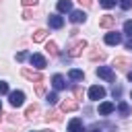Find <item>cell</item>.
I'll list each match as a JSON object with an SVG mask.
<instances>
[{"mask_svg":"<svg viewBox=\"0 0 132 132\" xmlns=\"http://www.w3.org/2000/svg\"><path fill=\"white\" fill-rule=\"evenodd\" d=\"M87 45H89V43H87L85 39H80V41L72 43V45H70V50H68V56H70V58H76V56H80V54H82V50H87Z\"/></svg>","mask_w":132,"mask_h":132,"instance_id":"6da1fadb","label":"cell"},{"mask_svg":"<svg viewBox=\"0 0 132 132\" xmlns=\"http://www.w3.org/2000/svg\"><path fill=\"white\" fill-rule=\"evenodd\" d=\"M8 99H10V105L12 107H21L25 103V93L23 91H10L8 93Z\"/></svg>","mask_w":132,"mask_h":132,"instance_id":"7a4b0ae2","label":"cell"},{"mask_svg":"<svg viewBox=\"0 0 132 132\" xmlns=\"http://www.w3.org/2000/svg\"><path fill=\"white\" fill-rule=\"evenodd\" d=\"M21 74H23L27 80H31V82H41V80H43V74L37 72V70H31V68H23Z\"/></svg>","mask_w":132,"mask_h":132,"instance_id":"3957f363","label":"cell"},{"mask_svg":"<svg viewBox=\"0 0 132 132\" xmlns=\"http://www.w3.org/2000/svg\"><path fill=\"white\" fill-rule=\"evenodd\" d=\"M103 97H105V89H103L101 85H93V87L89 89V99L99 101V99H103Z\"/></svg>","mask_w":132,"mask_h":132,"instance_id":"277c9868","label":"cell"},{"mask_svg":"<svg viewBox=\"0 0 132 132\" xmlns=\"http://www.w3.org/2000/svg\"><path fill=\"white\" fill-rule=\"evenodd\" d=\"M97 76H99V78H105V80H109V82L116 78L113 68H109V66H99V68H97Z\"/></svg>","mask_w":132,"mask_h":132,"instance_id":"5b68a950","label":"cell"},{"mask_svg":"<svg viewBox=\"0 0 132 132\" xmlns=\"http://www.w3.org/2000/svg\"><path fill=\"white\" fill-rule=\"evenodd\" d=\"M113 66H116L118 70H124V72H128V68L132 66V60H130V58H122V56H118V58L113 60Z\"/></svg>","mask_w":132,"mask_h":132,"instance_id":"8992f818","label":"cell"},{"mask_svg":"<svg viewBox=\"0 0 132 132\" xmlns=\"http://www.w3.org/2000/svg\"><path fill=\"white\" fill-rule=\"evenodd\" d=\"M68 132H87V128L82 126V120L80 118H72L68 122Z\"/></svg>","mask_w":132,"mask_h":132,"instance_id":"52a82bcc","label":"cell"},{"mask_svg":"<svg viewBox=\"0 0 132 132\" xmlns=\"http://www.w3.org/2000/svg\"><path fill=\"white\" fill-rule=\"evenodd\" d=\"M120 41H122V33H118V31L105 33V43H107V45H118Z\"/></svg>","mask_w":132,"mask_h":132,"instance_id":"ba28073f","label":"cell"},{"mask_svg":"<svg viewBox=\"0 0 132 132\" xmlns=\"http://www.w3.org/2000/svg\"><path fill=\"white\" fill-rule=\"evenodd\" d=\"M29 60H31V66H35V68H39V70L47 66V60H45V58H43L41 54H33V56H31Z\"/></svg>","mask_w":132,"mask_h":132,"instance_id":"9c48e42d","label":"cell"},{"mask_svg":"<svg viewBox=\"0 0 132 132\" xmlns=\"http://www.w3.org/2000/svg\"><path fill=\"white\" fill-rule=\"evenodd\" d=\"M47 25H50L52 29H62L64 19H62L60 14H50V16H47Z\"/></svg>","mask_w":132,"mask_h":132,"instance_id":"30bf717a","label":"cell"},{"mask_svg":"<svg viewBox=\"0 0 132 132\" xmlns=\"http://www.w3.org/2000/svg\"><path fill=\"white\" fill-rule=\"evenodd\" d=\"M99 27H103V29H111V27H116V16H111V14H103V16L99 19Z\"/></svg>","mask_w":132,"mask_h":132,"instance_id":"8fae6325","label":"cell"},{"mask_svg":"<svg viewBox=\"0 0 132 132\" xmlns=\"http://www.w3.org/2000/svg\"><path fill=\"white\" fill-rule=\"evenodd\" d=\"M60 109H62V111H76V109H78V101H74V99H66V101L60 103Z\"/></svg>","mask_w":132,"mask_h":132,"instance_id":"7c38bea8","label":"cell"},{"mask_svg":"<svg viewBox=\"0 0 132 132\" xmlns=\"http://www.w3.org/2000/svg\"><path fill=\"white\" fill-rule=\"evenodd\" d=\"M52 85H54V89H56V91L66 89V80H64V76H62V74H54V76H52Z\"/></svg>","mask_w":132,"mask_h":132,"instance_id":"4fadbf2b","label":"cell"},{"mask_svg":"<svg viewBox=\"0 0 132 132\" xmlns=\"http://www.w3.org/2000/svg\"><path fill=\"white\" fill-rule=\"evenodd\" d=\"M70 21H72L74 25H78V23H85V21H87V14H85L82 10H72V12H70Z\"/></svg>","mask_w":132,"mask_h":132,"instance_id":"5bb4252c","label":"cell"},{"mask_svg":"<svg viewBox=\"0 0 132 132\" xmlns=\"http://www.w3.org/2000/svg\"><path fill=\"white\" fill-rule=\"evenodd\" d=\"M113 109H116V105H113L111 101H103V103L99 105V116H109Z\"/></svg>","mask_w":132,"mask_h":132,"instance_id":"9a60e30c","label":"cell"},{"mask_svg":"<svg viewBox=\"0 0 132 132\" xmlns=\"http://www.w3.org/2000/svg\"><path fill=\"white\" fill-rule=\"evenodd\" d=\"M58 12H72V2L70 0H58Z\"/></svg>","mask_w":132,"mask_h":132,"instance_id":"2e32d148","label":"cell"},{"mask_svg":"<svg viewBox=\"0 0 132 132\" xmlns=\"http://www.w3.org/2000/svg\"><path fill=\"white\" fill-rule=\"evenodd\" d=\"M89 58L93 60V62H101V60H105V52H99V47H93L91 52H89Z\"/></svg>","mask_w":132,"mask_h":132,"instance_id":"e0dca14e","label":"cell"},{"mask_svg":"<svg viewBox=\"0 0 132 132\" xmlns=\"http://www.w3.org/2000/svg\"><path fill=\"white\" fill-rule=\"evenodd\" d=\"M37 113H39V105H37V103H33V105H29V107H27L25 118H27V120H33V118H37Z\"/></svg>","mask_w":132,"mask_h":132,"instance_id":"ac0fdd59","label":"cell"},{"mask_svg":"<svg viewBox=\"0 0 132 132\" xmlns=\"http://www.w3.org/2000/svg\"><path fill=\"white\" fill-rule=\"evenodd\" d=\"M45 37H47V29H37V31L33 33V41H35V43H41Z\"/></svg>","mask_w":132,"mask_h":132,"instance_id":"d6986e66","label":"cell"},{"mask_svg":"<svg viewBox=\"0 0 132 132\" xmlns=\"http://www.w3.org/2000/svg\"><path fill=\"white\" fill-rule=\"evenodd\" d=\"M118 113H120L122 118L130 116V105H128L126 101H120V103H118Z\"/></svg>","mask_w":132,"mask_h":132,"instance_id":"ffe728a7","label":"cell"},{"mask_svg":"<svg viewBox=\"0 0 132 132\" xmlns=\"http://www.w3.org/2000/svg\"><path fill=\"white\" fill-rule=\"evenodd\" d=\"M68 78H72V80H82V78H85V72L78 70V68H72V70L68 72Z\"/></svg>","mask_w":132,"mask_h":132,"instance_id":"44dd1931","label":"cell"},{"mask_svg":"<svg viewBox=\"0 0 132 132\" xmlns=\"http://www.w3.org/2000/svg\"><path fill=\"white\" fill-rule=\"evenodd\" d=\"M45 50H47L50 56H58V45H56L54 41H47V43H45Z\"/></svg>","mask_w":132,"mask_h":132,"instance_id":"7402d4cb","label":"cell"},{"mask_svg":"<svg viewBox=\"0 0 132 132\" xmlns=\"http://www.w3.org/2000/svg\"><path fill=\"white\" fill-rule=\"evenodd\" d=\"M45 122H60V113L58 111H47L45 113Z\"/></svg>","mask_w":132,"mask_h":132,"instance_id":"603a6c76","label":"cell"},{"mask_svg":"<svg viewBox=\"0 0 132 132\" xmlns=\"http://www.w3.org/2000/svg\"><path fill=\"white\" fill-rule=\"evenodd\" d=\"M116 2H118V0H99V4H101L103 8H113Z\"/></svg>","mask_w":132,"mask_h":132,"instance_id":"cb8c5ba5","label":"cell"},{"mask_svg":"<svg viewBox=\"0 0 132 132\" xmlns=\"http://www.w3.org/2000/svg\"><path fill=\"white\" fill-rule=\"evenodd\" d=\"M45 99H47V103H50V105H56V103H58V95H56V93H47V97H45Z\"/></svg>","mask_w":132,"mask_h":132,"instance_id":"d4e9b609","label":"cell"},{"mask_svg":"<svg viewBox=\"0 0 132 132\" xmlns=\"http://www.w3.org/2000/svg\"><path fill=\"white\" fill-rule=\"evenodd\" d=\"M124 33H126L128 37H132V21H126V23H124Z\"/></svg>","mask_w":132,"mask_h":132,"instance_id":"484cf974","label":"cell"},{"mask_svg":"<svg viewBox=\"0 0 132 132\" xmlns=\"http://www.w3.org/2000/svg\"><path fill=\"white\" fill-rule=\"evenodd\" d=\"M35 93H37V95H43V93H45V85H43V80H41V82H37Z\"/></svg>","mask_w":132,"mask_h":132,"instance_id":"4316f807","label":"cell"},{"mask_svg":"<svg viewBox=\"0 0 132 132\" xmlns=\"http://www.w3.org/2000/svg\"><path fill=\"white\" fill-rule=\"evenodd\" d=\"M111 95H113L116 99H120V97H122V87H120V85H116V87H113V91H111Z\"/></svg>","mask_w":132,"mask_h":132,"instance_id":"83f0119b","label":"cell"},{"mask_svg":"<svg viewBox=\"0 0 132 132\" xmlns=\"http://www.w3.org/2000/svg\"><path fill=\"white\" fill-rule=\"evenodd\" d=\"M6 93H10V91H8V82L0 80V95H6Z\"/></svg>","mask_w":132,"mask_h":132,"instance_id":"f1b7e54d","label":"cell"},{"mask_svg":"<svg viewBox=\"0 0 132 132\" xmlns=\"http://www.w3.org/2000/svg\"><path fill=\"white\" fill-rule=\"evenodd\" d=\"M120 6H122L124 10H130V8H132V0H120Z\"/></svg>","mask_w":132,"mask_h":132,"instance_id":"f546056e","label":"cell"},{"mask_svg":"<svg viewBox=\"0 0 132 132\" xmlns=\"http://www.w3.org/2000/svg\"><path fill=\"white\" fill-rule=\"evenodd\" d=\"M21 2H23V6H27V8H29V6H35V4H37V0H21Z\"/></svg>","mask_w":132,"mask_h":132,"instance_id":"4dcf8cb0","label":"cell"},{"mask_svg":"<svg viewBox=\"0 0 132 132\" xmlns=\"http://www.w3.org/2000/svg\"><path fill=\"white\" fill-rule=\"evenodd\" d=\"M72 91H74V95H76V99H80V97H82V89H80V87H74Z\"/></svg>","mask_w":132,"mask_h":132,"instance_id":"1f68e13d","label":"cell"},{"mask_svg":"<svg viewBox=\"0 0 132 132\" xmlns=\"http://www.w3.org/2000/svg\"><path fill=\"white\" fill-rule=\"evenodd\" d=\"M25 58H27V52H19V54H16V60H19V62H23Z\"/></svg>","mask_w":132,"mask_h":132,"instance_id":"d6a6232c","label":"cell"},{"mask_svg":"<svg viewBox=\"0 0 132 132\" xmlns=\"http://www.w3.org/2000/svg\"><path fill=\"white\" fill-rule=\"evenodd\" d=\"M23 19H33V12H31V10H29V8H27V10H25V12H23Z\"/></svg>","mask_w":132,"mask_h":132,"instance_id":"836d02e7","label":"cell"},{"mask_svg":"<svg viewBox=\"0 0 132 132\" xmlns=\"http://www.w3.org/2000/svg\"><path fill=\"white\" fill-rule=\"evenodd\" d=\"M78 2H80V4H82V6H85V8H89V6H91V4H93V2H91V0H78Z\"/></svg>","mask_w":132,"mask_h":132,"instance_id":"e575fe53","label":"cell"},{"mask_svg":"<svg viewBox=\"0 0 132 132\" xmlns=\"http://www.w3.org/2000/svg\"><path fill=\"white\" fill-rule=\"evenodd\" d=\"M126 50H132V37H130V39L126 41Z\"/></svg>","mask_w":132,"mask_h":132,"instance_id":"d590c367","label":"cell"},{"mask_svg":"<svg viewBox=\"0 0 132 132\" xmlns=\"http://www.w3.org/2000/svg\"><path fill=\"white\" fill-rule=\"evenodd\" d=\"M128 80L132 82V70H128Z\"/></svg>","mask_w":132,"mask_h":132,"instance_id":"8d00e7d4","label":"cell"},{"mask_svg":"<svg viewBox=\"0 0 132 132\" xmlns=\"http://www.w3.org/2000/svg\"><path fill=\"white\" fill-rule=\"evenodd\" d=\"M91 132H101V130H99V128H97V126H95V128H93V130H91Z\"/></svg>","mask_w":132,"mask_h":132,"instance_id":"74e56055","label":"cell"},{"mask_svg":"<svg viewBox=\"0 0 132 132\" xmlns=\"http://www.w3.org/2000/svg\"><path fill=\"white\" fill-rule=\"evenodd\" d=\"M0 111H2V103H0Z\"/></svg>","mask_w":132,"mask_h":132,"instance_id":"f35d334b","label":"cell"},{"mask_svg":"<svg viewBox=\"0 0 132 132\" xmlns=\"http://www.w3.org/2000/svg\"><path fill=\"white\" fill-rule=\"evenodd\" d=\"M130 99H132V93H130Z\"/></svg>","mask_w":132,"mask_h":132,"instance_id":"ab89813d","label":"cell"},{"mask_svg":"<svg viewBox=\"0 0 132 132\" xmlns=\"http://www.w3.org/2000/svg\"><path fill=\"white\" fill-rule=\"evenodd\" d=\"M45 132H50V130H45Z\"/></svg>","mask_w":132,"mask_h":132,"instance_id":"60d3db41","label":"cell"},{"mask_svg":"<svg viewBox=\"0 0 132 132\" xmlns=\"http://www.w3.org/2000/svg\"><path fill=\"white\" fill-rule=\"evenodd\" d=\"M0 122H2V118H0Z\"/></svg>","mask_w":132,"mask_h":132,"instance_id":"b9f144b4","label":"cell"}]
</instances>
